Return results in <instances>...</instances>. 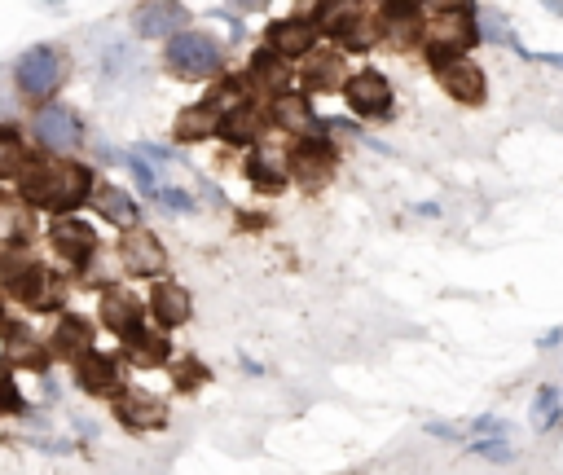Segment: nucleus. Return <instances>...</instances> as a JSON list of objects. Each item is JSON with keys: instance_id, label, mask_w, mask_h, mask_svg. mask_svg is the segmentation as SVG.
<instances>
[{"instance_id": "f257e3e1", "label": "nucleus", "mask_w": 563, "mask_h": 475, "mask_svg": "<svg viewBox=\"0 0 563 475\" xmlns=\"http://www.w3.org/2000/svg\"><path fill=\"white\" fill-rule=\"evenodd\" d=\"M22 194L40 207H80L88 198V172L75 168V163H58V168H27L22 176Z\"/></svg>"}, {"instance_id": "f03ea898", "label": "nucleus", "mask_w": 563, "mask_h": 475, "mask_svg": "<svg viewBox=\"0 0 563 475\" xmlns=\"http://www.w3.org/2000/svg\"><path fill=\"white\" fill-rule=\"evenodd\" d=\"M168 66L185 80H207V75L220 71V44L203 31H181L168 44Z\"/></svg>"}, {"instance_id": "7ed1b4c3", "label": "nucleus", "mask_w": 563, "mask_h": 475, "mask_svg": "<svg viewBox=\"0 0 563 475\" xmlns=\"http://www.w3.org/2000/svg\"><path fill=\"white\" fill-rule=\"evenodd\" d=\"M62 84V53L49 44H36L18 58V88L27 97H49Z\"/></svg>"}, {"instance_id": "20e7f679", "label": "nucleus", "mask_w": 563, "mask_h": 475, "mask_svg": "<svg viewBox=\"0 0 563 475\" xmlns=\"http://www.w3.org/2000/svg\"><path fill=\"white\" fill-rule=\"evenodd\" d=\"M36 137H40L44 150L62 154V150H75V146H80V141H84V128H80V119H75V110H66V106H44L40 115H36Z\"/></svg>"}, {"instance_id": "39448f33", "label": "nucleus", "mask_w": 563, "mask_h": 475, "mask_svg": "<svg viewBox=\"0 0 563 475\" xmlns=\"http://www.w3.org/2000/svg\"><path fill=\"white\" fill-rule=\"evenodd\" d=\"M476 14L471 9H445V14L436 18V49H432V58L445 66L449 53H458V49H467L471 40H476Z\"/></svg>"}, {"instance_id": "423d86ee", "label": "nucleus", "mask_w": 563, "mask_h": 475, "mask_svg": "<svg viewBox=\"0 0 563 475\" xmlns=\"http://www.w3.org/2000/svg\"><path fill=\"white\" fill-rule=\"evenodd\" d=\"M348 102H352L357 115L379 119V115H388V106H392V88H388V80H383L379 71H361V75H352L348 80Z\"/></svg>"}, {"instance_id": "0eeeda50", "label": "nucleus", "mask_w": 563, "mask_h": 475, "mask_svg": "<svg viewBox=\"0 0 563 475\" xmlns=\"http://www.w3.org/2000/svg\"><path fill=\"white\" fill-rule=\"evenodd\" d=\"M436 75H440V84H445V93L454 97V102H462V106L484 102V75L471 62H445V66H436Z\"/></svg>"}, {"instance_id": "6e6552de", "label": "nucleus", "mask_w": 563, "mask_h": 475, "mask_svg": "<svg viewBox=\"0 0 563 475\" xmlns=\"http://www.w3.org/2000/svg\"><path fill=\"white\" fill-rule=\"evenodd\" d=\"M119 256H124V269L137 273V278H150V273L163 269V247L150 234H141V229L119 242Z\"/></svg>"}, {"instance_id": "1a4fd4ad", "label": "nucleus", "mask_w": 563, "mask_h": 475, "mask_svg": "<svg viewBox=\"0 0 563 475\" xmlns=\"http://www.w3.org/2000/svg\"><path fill=\"white\" fill-rule=\"evenodd\" d=\"M93 242L97 238L84 220H58V225H53V247H58V256L66 264H84L93 256Z\"/></svg>"}, {"instance_id": "9d476101", "label": "nucleus", "mask_w": 563, "mask_h": 475, "mask_svg": "<svg viewBox=\"0 0 563 475\" xmlns=\"http://www.w3.org/2000/svg\"><path fill=\"white\" fill-rule=\"evenodd\" d=\"M154 313H159L163 326H181L185 317H190V295H185V286H176V282L154 286Z\"/></svg>"}, {"instance_id": "9b49d317", "label": "nucleus", "mask_w": 563, "mask_h": 475, "mask_svg": "<svg viewBox=\"0 0 563 475\" xmlns=\"http://www.w3.org/2000/svg\"><path fill=\"white\" fill-rule=\"evenodd\" d=\"M0 273H5V286L14 295H22V300H36V291H40V282H44V273L36 269V264L5 256V260H0Z\"/></svg>"}, {"instance_id": "f8f14e48", "label": "nucleus", "mask_w": 563, "mask_h": 475, "mask_svg": "<svg viewBox=\"0 0 563 475\" xmlns=\"http://www.w3.org/2000/svg\"><path fill=\"white\" fill-rule=\"evenodd\" d=\"M313 40H317L313 22H278V27H273V49H278L282 58H300Z\"/></svg>"}, {"instance_id": "ddd939ff", "label": "nucleus", "mask_w": 563, "mask_h": 475, "mask_svg": "<svg viewBox=\"0 0 563 475\" xmlns=\"http://www.w3.org/2000/svg\"><path fill=\"white\" fill-rule=\"evenodd\" d=\"M330 168H335V154H330L326 141H304V146L295 150V172H300L304 181H322Z\"/></svg>"}, {"instance_id": "4468645a", "label": "nucleus", "mask_w": 563, "mask_h": 475, "mask_svg": "<svg viewBox=\"0 0 563 475\" xmlns=\"http://www.w3.org/2000/svg\"><path fill=\"white\" fill-rule=\"evenodd\" d=\"M181 18H185L181 5H141L137 9V31L141 36H168Z\"/></svg>"}, {"instance_id": "2eb2a0df", "label": "nucleus", "mask_w": 563, "mask_h": 475, "mask_svg": "<svg viewBox=\"0 0 563 475\" xmlns=\"http://www.w3.org/2000/svg\"><path fill=\"white\" fill-rule=\"evenodd\" d=\"M53 352H66V357H75V352H93V330H88V322H80V317H66V322L58 326V335H53Z\"/></svg>"}, {"instance_id": "dca6fc26", "label": "nucleus", "mask_w": 563, "mask_h": 475, "mask_svg": "<svg viewBox=\"0 0 563 475\" xmlns=\"http://www.w3.org/2000/svg\"><path fill=\"white\" fill-rule=\"evenodd\" d=\"M119 414H124L132 427H163L168 423V410H163L159 401H150V396H124V401H119Z\"/></svg>"}, {"instance_id": "f3484780", "label": "nucleus", "mask_w": 563, "mask_h": 475, "mask_svg": "<svg viewBox=\"0 0 563 475\" xmlns=\"http://www.w3.org/2000/svg\"><path fill=\"white\" fill-rule=\"evenodd\" d=\"M106 322H110V330H115V335H137L141 330V313H137V304L128 300V295H106Z\"/></svg>"}, {"instance_id": "a211bd4d", "label": "nucleus", "mask_w": 563, "mask_h": 475, "mask_svg": "<svg viewBox=\"0 0 563 475\" xmlns=\"http://www.w3.org/2000/svg\"><path fill=\"white\" fill-rule=\"evenodd\" d=\"M75 374H80V383L88 392H110V388H115V366H110L106 357H97V352H84L80 366H75Z\"/></svg>"}, {"instance_id": "6ab92c4d", "label": "nucleus", "mask_w": 563, "mask_h": 475, "mask_svg": "<svg viewBox=\"0 0 563 475\" xmlns=\"http://www.w3.org/2000/svg\"><path fill=\"white\" fill-rule=\"evenodd\" d=\"M97 207H102V216L115 220V225H132V220H137L132 198L124 190H115V185H102V190H97Z\"/></svg>"}, {"instance_id": "aec40b11", "label": "nucleus", "mask_w": 563, "mask_h": 475, "mask_svg": "<svg viewBox=\"0 0 563 475\" xmlns=\"http://www.w3.org/2000/svg\"><path fill=\"white\" fill-rule=\"evenodd\" d=\"M216 132V110L212 106H198V110H185L176 119V137L181 141H198V137H212Z\"/></svg>"}, {"instance_id": "412c9836", "label": "nucleus", "mask_w": 563, "mask_h": 475, "mask_svg": "<svg viewBox=\"0 0 563 475\" xmlns=\"http://www.w3.org/2000/svg\"><path fill=\"white\" fill-rule=\"evenodd\" d=\"M132 344V361H141V366H154V361L168 357V339L163 335H146V330H137V335H128Z\"/></svg>"}, {"instance_id": "4be33fe9", "label": "nucleus", "mask_w": 563, "mask_h": 475, "mask_svg": "<svg viewBox=\"0 0 563 475\" xmlns=\"http://www.w3.org/2000/svg\"><path fill=\"white\" fill-rule=\"evenodd\" d=\"M256 132H260V110H251V106L229 110V119H225V137L229 141H251Z\"/></svg>"}, {"instance_id": "5701e85b", "label": "nucleus", "mask_w": 563, "mask_h": 475, "mask_svg": "<svg viewBox=\"0 0 563 475\" xmlns=\"http://www.w3.org/2000/svg\"><path fill=\"white\" fill-rule=\"evenodd\" d=\"M251 66H256L251 75H256L260 84H269V88H282L286 80H291V71H286V66L273 58V53H256V62H251Z\"/></svg>"}, {"instance_id": "b1692460", "label": "nucleus", "mask_w": 563, "mask_h": 475, "mask_svg": "<svg viewBox=\"0 0 563 475\" xmlns=\"http://www.w3.org/2000/svg\"><path fill=\"white\" fill-rule=\"evenodd\" d=\"M22 163V146H18V132L0 128V176H14Z\"/></svg>"}, {"instance_id": "393cba45", "label": "nucleus", "mask_w": 563, "mask_h": 475, "mask_svg": "<svg viewBox=\"0 0 563 475\" xmlns=\"http://www.w3.org/2000/svg\"><path fill=\"white\" fill-rule=\"evenodd\" d=\"M273 115H278L282 128H304L308 124V106L300 102V97H282V102L273 106Z\"/></svg>"}, {"instance_id": "a878e982", "label": "nucleus", "mask_w": 563, "mask_h": 475, "mask_svg": "<svg viewBox=\"0 0 563 475\" xmlns=\"http://www.w3.org/2000/svg\"><path fill=\"white\" fill-rule=\"evenodd\" d=\"M533 418H537V427H550V423L559 418V392H555V388L537 392V401H533Z\"/></svg>"}, {"instance_id": "bb28decb", "label": "nucleus", "mask_w": 563, "mask_h": 475, "mask_svg": "<svg viewBox=\"0 0 563 475\" xmlns=\"http://www.w3.org/2000/svg\"><path fill=\"white\" fill-rule=\"evenodd\" d=\"M128 163H132V176H137L141 190L159 194V181H154V168H150V163H141V154H128Z\"/></svg>"}, {"instance_id": "cd10ccee", "label": "nucleus", "mask_w": 563, "mask_h": 475, "mask_svg": "<svg viewBox=\"0 0 563 475\" xmlns=\"http://www.w3.org/2000/svg\"><path fill=\"white\" fill-rule=\"evenodd\" d=\"M330 66H335L330 58L313 62V71H308V84H317V88H330V84H335V80H339V71H330Z\"/></svg>"}, {"instance_id": "c85d7f7f", "label": "nucleus", "mask_w": 563, "mask_h": 475, "mask_svg": "<svg viewBox=\"0 0 563 475\" xmlns=\"http://www.w3.org/2000/svg\"><path fill=\"white\" fill-rule=\"evenodd\" d=\"M476 454L493 458V462H502V458H511V449H506V445H498V440H476Z\"/></svg>"}, {"instance_id": "c756f323", "label": "nucleus", "mask_w": 563, "mask_h": 475, "mask_svg": "<svg viewBox=\"0 0 563 475\" xmlns=\"http://www.w3.org/2000/svg\"><path fill=\"white\" fill-rule=\"evenodd\" d=\"M154 198H159V203H168L172 207V212H190V198H185V194H176V190H159V194H154Z\"/></svg>"}, {"instance_id": "7c9ffc66", "label": "nucleus", "mask_w": 563, "mask_h": 475, "mask_svg": "<svg viewBox=\"0 0 563 475\" xmlns=\"http://www.w3.org/2000/svg\"><path fill=\"white\" fill-rule=\"evenodd\" d=\"M0 405H18L14 392H9V370H5V361H0Z\"/></svg>"}]
</instances>
